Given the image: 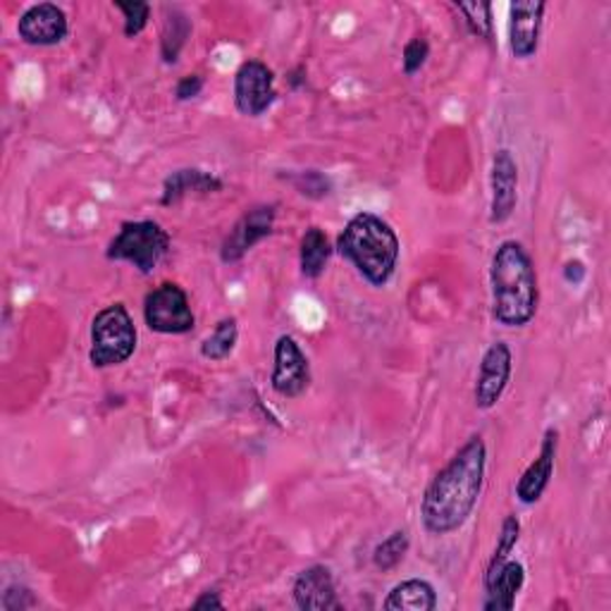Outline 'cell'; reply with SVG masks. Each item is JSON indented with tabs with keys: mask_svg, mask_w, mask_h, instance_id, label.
I'll use <instances>...</instances> for the list:
<instances>
[{
	"mask_svg": "<svg viewBox=\"0 0 611 611\" xmlns=\"http://www.w3.org/2000/svg\"><path fill=\"white\" fill-rule=\"evenodd\" d=\"M488 447L480 435H473L454 454L423 494L421 519L430 535L457 533L471 519L485 485Z\"/></svg>",
	"mask_w": 611,
	"mask_h": 611,
	"instance_id": "cell-1",
	"label": "cell"
},
{
	"mask_svg": "<svg viewBox=\"0 0 611 611\" xmlns=\"http://www.w3.org/2000/svg\"><path fill=\"white\" fill-rule=\"evenodd\" d=\"M492 316L504 328H525L539 304L537 273L531 253L519 241H502L492 255Z\"/></svg>",
	"mask_w": 611,
	"mask_h": 611,
	"instance_id": "cell-2",
	"label": "cell"
},
{
	"mask_svg": "<svg viewBox=\"0 0 611 611\" xmlns=\"http://www.w3.org/2000/svg\"><path fill=\"white\" fill-rule=\"evenodd\" d=\"M337 251L373 287H385L400 263L402 244L388 220L375 212H357L337 237Z\"/></svg>",
	"mask_w": 611,
	"mask_h": 611,
	"instance_id": "cell-3",
	"label": "cell"
},
{
	"mask_svg": "<svg viewBox=\"0 0 611 611\" xmlns=\"http://www.w3.org/2000/svg\"><path fill=\"white\" fill-rule=\"evenodd\" d=\"M137 325L124 304H110L98 310L91 323L89 361L94 368L122 365L137 351Z\"/></svg>",
	"mask_w": 611,
	"mask_h": 611,
	"instance_id": "cell-4",
	"label": "cell"
},
{
	"mask_svg": "<svg viewBox=\"0 0 611 611\" xmlns=\"http://www.w3.org/2000/svg\"><path fill=\"white\" fill-rule=\"evenodd\" d=\"M170 251V234L155 220L122 222L120 232L108 244V261L130 263L141 275H151Z\"/></svg>",
	"mask_w": 611,
	"mask_h": 611,
	"instance_id": "cell-5",
	"label": "cell"
},
{
	"mask_svg": "<svg viewBox=\"0 0 611 611\" xmlns=\"http://www.w3.org/2000/svg\"><path fill=\"white\" fill-rule=\"evenodd\" d=\"M144 320L149 330L159 335H187L196 328L189 296L175 282H163L161 287L146 294Z\"/></svg>",
	"mask_w": 611,
	"mask_h": 611,
	"instance_id": "cell-6",
	"label": "cell"
},
{
	"mask_svg": "<svg viewBox=\"0 0 611 611\" xmlns=\"http://www.w3.org/2000/svg\"><path fill=\"white\" fill-rule=\"evenodd\" d=\"M275 75L261 61L241 63L234 75V106L247 118H261L275 103Z\"/></svg>",
	"mask_w": 611,
	"mask_h": 611,
	"instance_id": "cell-7",
	"label": "cell"
},
{
	"mask_svg": "<svg viewBox=\"0 0 611 611\" xmlns=\"http://www.w3.org/2000/svg\"><path fill=\"white\" fill-rule=\"evenodd\" d=\"M270 385L284 400H296L310 385V363L292 335H282L275 342V365Z\"/></svg>",
	"mask_w": 611,
	"mask_h": 611,
	"instance_id": "cell-8",
	"label": "cell"
},
{
	"mask_svg": "<svg viewBox=\"0 0 611 611\" xmlns=\"http://www.w3.org/2000/svg\"><path fill=\"white\" fill-rule=\"evenodd\" d=\"M275 216H277L275 204L255 206L247 210L222 241L220 247L222 263H239L255 244H261L265 237L273 234Z\"/></svg>",
	"mask_w": 611,
	"mask_h": 611,
	"instance_id": "cell-9",
	"label": "cell"
},
{
	"mask_svg": "<svg viewBox=\"0 0 611 611\" xmlns=\"http://www.w3.org/2000/svg\"><path fill=\"white\" fill-rule=\"evenodd\" d=\"M511 371H514V357L506 342H494L490 349L482 353L480 371L476 380L473 400L480 411H490L500 404L502 394L509 388Z\"/></svg>",
	"mask_w": 611,
	"mask_h": 611,
	"instance_id": "cell-10",
	"label": "cell"
},
{
	"mask_svg": "<svg viewBox=\"0 0 611 611\" xmlns=\"http://www.w3.org/2000/svg\"><path fill=\"white\" fill-rule=\"evenodd\" d=\"M547 3L543 0H516L509 8V48L514 58L528 61L537 53Z\"/></svg>",
	"mask_w": 611,
	"mask_h": 611,
	"instance_id": "cell-11",
	"label": "cell"
},
{
	"mask_svg": "<svg viewBox=\"0 0 611 611\" xmlns=\"http://www.w3.org/2000/svg\"><path fill=\"white\" fill-rule=\"evenodd\" d=\"M492 201H490V222L502 225L514 216L519 204V165L511 151L502 149L494 153L490 173Z\"/></svg>",
	"mask_w": 611,
	"mask_h": 611,
	"instance_id": "cell-12",
	"label": "cell"
},
{
	"mask_svg": "<svg viewBox=\"0 0 611 611\" xmlns=\"http://www.w3.org/2000/svg\"><path fill=\"white\" fill-rule=\"evenodd\" d=\"M294 604L304 611H339L342 602L337 597L335 578L328 566L316 564L304 568L292 586Z\"/></svg>",
	"mask_w": 611,
	"mask_h": 611,
	"instance_id": "cell-13",
	"label": "cell"
},
{
	"mask_svg": "<svg viewBox=\"0 0 611 611\" xmlns=\"http://www.w3.org/2000/svg\"><path fill=\"white\" fill-rule=\"evenodd\" d=\"M69 24L65 10L53 3H39L30 10H24V15L18 22V34L30 46H55L67 36Z\"/></svg>",
	"mask_w": 611,
	"mask_h": 611,
	"instance_id": "cell-14",
	"label": "cell"
},
{
	"mask_svg": "<svg viewBox=\"0 0 611 611\" xmlns=\"http://www.w3.org/2000/svg\"><path fill=\"white\" fill-rule=\"evenodd\" d=\"M557 449H559V430L549 428L539 445L537 459L525 468L523 476L519 478L516 497L521 504H537L543 500L545 490L549 488L552 476H554V461H557Z\"/></svg>",
	"mask_w": 611,
	"mask_h": 611,
	"instance_id": "cell-15",
	"label": "cell"
},
{
	"mask_svg": "<svg viewBox=\"0 0 611 611\" xmlns=\"http://www.w3.org/2000/svg\"><path fill=\"white\" fill-rule=\"evenodd\" d=\"M525 582V568L521 561H504L500 571L485 580V611H511L516 604V597Z\"/></svg>",
	"mask_w": 611,
	"mask_h": 611,
	"instance_id": "cell-16",
	"label": "cell"
},
{
	"mask_svg": "<svg viewBox=\"0 0 611 611\" xmlns=\"http://www.w3.org/2000/svg\"><path fill=\"white\" fill-rule=\"evenodd\" d=\"M222 187H225L222 179L212 173H206V170H198V167H184L165 179L161 204L173 206L182 201L187 194H216V192H222Z\"/></svg>",
	"mask_w": 611,
	"mask_h": 611,
	"instance_id": "cell-17",
	"label": "cell"
},
{
	"mask_svg": "<svg viewBox=\"0 0 611 611\" xmlns=\"http://www.w3.org/2000/svg\"><path fill=\"white\" fill-rule=\"evenodd\" d=\"M382 607L388 611H435L437 592L428 580L411 578L394 586Z\"/></svg>",
	"mask_w": 611,
	"mask_h": 611,
	"instance_id": "cell-18",
	"label": "cell"
},
{
	"mask_svg": "<svg viewBox=\"0 0 611 611\" xmlns=\"http://www.w3.org/2000/svg\"><path fill=\"white\" fill-rule=\"evenodd\" d=\"M332 259L330 239L320 227H308L302 237V249H298V265H302V275L308 280H318L325 268Z\"/></svg>",
	"mask_w": 611,
	"mask_h": 611,
	"instance_id": "cell-19",
	"label": "cell"
},
{
	"mask_svg": "<svg viewBox=\"0 0 611 611\" xmlns=\"http://www.w3.org/2000/svg\"><path fill=\"white\" fill-rule=\"evenodd\" d=\"M192 34V20L179 8H165V22L161 34V55L167 65H175L179 53Z\"/></svg>",
	"mask_w": 611,
	"mask_h": 611,
	"instance_id": "cell-20",
	"label": "cell"
},
{
	"mask_svg": "<svg viewBox=\"0 0 611 611\" xmlns=\"http://www.w3.org/2000/svg\"><path fill=\"white\" fill-rule=\"evenodd\" d=\"M239 325L237 318H222L201 342V357L208 361H225L237 347Z\"/></svg>",
	"mask_w": 611,
	"mask_h": 611,
	"instance_id": "cell-21",
	"label": "cell"
},
{
	"mask_svg": "<svg viewBox=\"0 0 611 611\" xmlns=\"http://www.w3.org/2000/svg\"><path fill=\"white\" fill-rule=\"evenodd\" d=\"M519 539H521V521L514 514H509L504 519V523H502L500 539H497V547H494L492 557H490L488 571H485V580H490L497 571H500L504 561H509L511 552H514L516 545H519Z\"/></svg>",
	"mask_w": 611,
	"mask_h": 611,
	"instance_id": "cell-22",
	"label": "cell"
},
{
	"mask_svg": "<svg viewBox=\"0 0 611 611\" xmlns=\"http://www.w3.org/2000/svg\"><path fill=\"white\" fill-rule=\"evenodd\" d=\"M411 543H408V533L406 531H394L392 535H388L382 543L375 547L373 552V564L380 571H394L406 557Z\"/></svg>",
	"mask_w": 611,
	"mask_h": 611,
	"instance_id": "cell-23",
	"label": "cell"
},
{
	"mask_svg": "<svg viewBox=\"0 0 611 611\" xmlns=\"http://www.w3.org/2000/svg\"><path fill=\"white\" fill-rule=\"evenodd\" d=\"M457 10L463 15L468 32L490 44V41L494 39L492 6L490 3H457Z\"/></svg>",
	"mask_w": 611,
	"mask_h": 611,
	"instance_id": "cell-24",
	"label": "cell"
},
{
	"mask_svg": "<svg viewBox=\"0 0 611 611\" xmlns=\"http://www.w3.org/2000/svg\"><path fill=\"white\" fill-rule=\"evenodd\" d=\"M116 8L124 15V36L134 39L146 30V24L151 20V6L144 0H130V3H122L118 0Z\"/></svg>",
	"mask_w": 611,
	"mask_h": 611,
	"instance_id": "cell-25",
	"label": "cell"
},
{
	"mask_svg": "<svg viewBox=\"0 0 611 611\" xmlns=\"http://www.w3.org/2000/svg\"><path fill=\"white\" fill-rule=\"evenodd\" d=\"M292 182L298 189V194H304L308 198H323V196H328L332 189L330 179L323 173H318V170H306V173H298Z\"/></svg>",
	"mask_w": 611,
	"mask_h": 611,
	"instance_id": "cell-26",
	"label": "cell"
},
{
	"mask_svg": "<svg viewBox=\"0 0 611 611\" xmlns=\"http://www.w3.org/2000/svg\"><path fill=\"white\" fill-rule=\"evenodd\" d=\"M428 58H430V46H428V41H425L423 36L411 39L408 44L404 46V55H402L404 75L414 77L416 73H421V67H423L425 63H428Z\"/></svg>",
	"mask_w": 611,
	"mask_h": 611,
	"instance_id": "cell-27",
	"label": "cell"
},
{
	"mask_svg": "<svg viewBox=\"0 0 611 611\" xmlns=\"http://www.w3.org/2000/svg\"><path fill=\"white\" fill-rule=\"evenodd\" d=\"M36 597L30 588H24V586H10L3 597H0V607H3L6 611H24V609H32L36 607Z\"/></svg>",
	"mask_w": 611,
	"mask_h": 611,
	"instance_id": "cell-28",
	"label": "cell"
},
{
	"mask_svg": "<svg viewBox=\"0 0 611 611\" xmlns=\"http://www.w3.org/2000/svg\"><path fill=\"white\" fill-rule=\"evenodd\" d=\"M204 91V77L201 75H187L177 81L175 87V96L177 101H192L198 94Z\"/></svg>",
	"mask_w": 611,
	"mask_h": 611,
	"instance_id": "cell-29",
	"label": "cell"
},
{
	"mask_svg": "<svg viewBox=\"0 0 611 611\" xmlns=\"http://www.w3.org/2000/svg\"><path fill=\"white\" fill-rule=\"evenodd\" d=\"M192 607L194 609H222L225 602L220 600V594L216 590H208V592H204L201 597H198V600Z\"/></svg>",
	"mask_w": 611,
	"mask_h": 611,
	"instance_id": "cell-30",
	"label": "cell"
},
{
	"mask_svg": "<svg viewBox=\"0 0 611 611\" xmlns=\"http://www.w3.org/2000/svg\"><path fill=\"white\" fill-rule=\"evenodd\" d=\"M582 277H586V268H582V263H568L566 265V280L568 282H574V284H578V282H582Z\"/></svg>",
	"mask_w": 611,
	"mask_h": 611,
	"instance_id": "cell-31",
	"label": "cell"
},
{
	"mask_svg": "<svg viewBox=\"0 0 611 611\" xmlns=\"http://www.w3.org/2000/svg\"><path fill=\"white\" fill-rule=\"evenodd\" d=\"M290 84H292V89H298L302 84H306V67L304 65H298L296 69H292L290 73Z\"/></svg>",
	"mask_w": 611,
	"mask_h": 611,
	"instance_id": "cell-32",
	"label": "cell"
}]
</instances>
